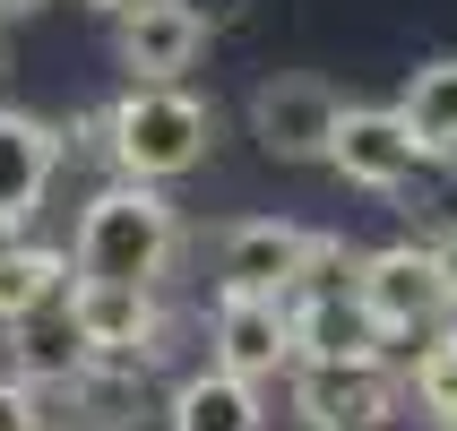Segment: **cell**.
<instances>
[{
  "instance_id": "obj_9",
  "label": "cell",
  "mask_w": 457,
  "mask_h": 431,
  "mask_svg": "<svg viewBox=\"0 0 457 431\" xmlns=\"http://www.w3.org/2000/svg\"><path fill=\"white\" fill-rule=\"evenodd\" d=\"M328 164L354 181V190H406L432 155H423V138L406 129V112H397V104H345Z\"/></svg>"
},
{
  "instance_id": "obj_17",
  "label": "cell",
  "mask_w": 457,
  "mask_h": 431,
  "mask_svg": "<svg viewBox=\"0 0 457 431\" xmlns=\"http://www.w3.org/2000/svg\"><path fill=\"white\" fill-rule=\"evenodd\" d=\"M181 9H190V18H199L207 35H216V26H233L242 9H251V0H181Z\"/></svg>"
},
{
  "instance_id": "obj_2",
  "label": "cell",
  "mask_w": 457,
  "mask_h": 431,
  "mask_svg": "<svg viewBox=\"0 0 457 431\" xmlns=\"http://www.w3.org/2000/svg\"><path fill=\"white\" fill-rule=\"evenodd\" d=\"M181 251V216L155 181H104L96 199L78 207V242L70 268L96 285H155Z\"/></svg>"
},
{
  "instance_id": "obj_14",
  "label": "cell",
  "mask_w": 457,
  "mask_h": 431,
  "mask_svg": "<svg viewBox=\"0 0 457 431\" xmlns=\"http://www.w3.org/2000/svg\"><path fill=\"white\" fill-rule=\"evenodd\" d=\"M397 112H406V129L423 138L432 164H457V52H440V61H423V70L406 78Z\"/></svg>"
},
{
  "instance_id": "obj_12",
  "label": "cell",
  "mask_w": 457,
  "mask_h": 431,
  "mask_svg": "<svg viewBox=\"0 0 457 431\" xmlns=\"http://www.w3.org/2000/svg\"><path fill=\"white\" fill-rule=\"evenodd\" d=\"M164 431H268V406H259V380L207 362L164 397Z\"/></svg>"
},
{
  "instance_id": "obj_5",
  "label": "cell",
  "mask_w": 457,
  "mask_h": 431,
  "mask_svg": "<svg viewBox=\"0 0 457 431\" xmlns=\"http://www.w3.org/2000/svg\"><path fill=\"white\" fill-rule=\"evenodd\" d=\"M337 121H345V95L311 70H277L251 87V138L277 164H328L337 147Z\"/></svg>"
},
{
  "instance_id": "obj_19",
  "label": "cell",
  "mask_w": 457,
  "mask_h": 431,
  "mask_svg": "<svg viewBox=\"0 0 457 431\" xmlns=\"http://www.w3.org/2000/svg\"><path fill=\"white\" fill-rule=\"evenodd\" d=\"M87 9H96V18H121V9H138V0H87Z\"/></svg>"
},
{
  "instance_id": "obj_1",
  "label": "cell",
  "mask_w": 457,
  "mask_h": 431,
  "mask_svg": "<svg viewBox=\"0 0 457 431\" xmlns=\"http://www.w3.org/2000/svg\"><path fill=\"white\" fill-rule=\"evenodd\" d=\"M96 147L112 155L121 181H181L199 173L207 147H216V112H207L181 78H129L121 95L96 112Z\"/></svg>"
},
{
  "instance_id": "obj_21",
  "label": "cell",
  "mask_w": 457,
  "mask_h": 431,
  "mask_svg": "<svg viewBox=\"0 0 457 431\" xmlns=\"http://www.w3.org/2000/svg\"><path fill=\"white\" fill-rule=\"evenodd\" d=\"M44 431H61V423H44Z\"/></svg>"
},
{
  "instance_id": "obj_13",
  "label": "cell",
  "mask_w": 457,
  "mask_h": 431,
  "mask_svg": "<svg viewBox=\"0 0 457 431\" xmlns=\"http://www.w3.org/2000/svg\"><path fill=\"white\" fill-rule=\"evenodd\" d=\"M70 277H78V268L61 251H44V242H9V233H0V328H26V319L61 311Z\"/></svg>"
},
{
  "instance_id": "obj_8",
  "label": "cell",
  "mask_w": 457,
  "mask_h": 431,
  "mask_svg": "<svg viewBox=\"0 0 457 431\" xmlns=\"http://www.w3.org/2000/svg\"><path fill=\"white\" fill-rule=\"evenodd\" d=\"M207 362H225L242 380L294 371V294H216V311H207Z\"/></svg>"
},
{
  "instance_id": "obj_4",
  "label": "cell",
  "mask_w": 457,
  "mask_h": 431,
  "mask_svg": "<svg viewBox=\"0 0 457 431\" xmlns=\"http://www.w3.org/2000/svg\"><path fill=\"white\" fill-rule=\"evenodd\" d=\"M285 397L303 431H388L406 406V380L388 362H294Z\"/></svg>"
},
{
  "instance_id": "obj_7",
  "label": "cell",
  "mask_w": 457,
  "mask_h": 431,
  "mask_svg": "<svg viewBox=\"0 0 457 431\" xmlns=\"http://www.w3.org/2000/svg\"><path fill=\"white\" fill-rule=\"evenodd\" d=\"M328 233L294 225V216H242L225 225L216 242V294H294L311 277V259H320Z\"/></svg>"
},
{
  "instance_id": "obj_3",
  "label": "cell",
  "mask_w": 457,
  "mask_h": 431,
  "mask_svg": "<svg viewBox=\"0 0 457 431\" xmlns=\"http://www.w3.org/2000/svg\"><path fill=\"white\" fill-rule=\"evenodd\" d=\"M354 294H362V311H371L388 336H432V328L457 319L432 242H380V251H362L354 259Z\"/></svg>"
},
{
  "instance_id": "obj_15",
  "label": "cell",
  "mask_w": 457,
  "mask_h": 431,
  "mask_svg": "<svg viewBox=\"0 0 457 431\" xmlns=\"http://www.w3.org/2000/svg\"><path fill=\"white\" fill-rule=\"evenodd\" d=\"M406 397L423 406V423H432V431H457V319H449V328H432L423 345H414Z\"/></svg>"
},
{
  "instance_id": "obj_11",
  "label": "cell",
  "mask_w": 457,
  "mask_h": 431,
  "mask_svg": "<svg viewBox=\"0 0 457 431\" xmlns=\"http://www.w3.org/2000/svg\"><path fill=\"white\" fill-rule=\"evenodd\" d=\"M199 44H207V26L181 0H138V9L112 18V52H121L129 78H181L199 61Z\"/></svg>"
},
{
  "instance_id": "obj_6",
  "label": "cell",
  "mask_w": 457,
  "mask_h": 431,
  "mask_svg": "<svg viewBox=\"0 0 457 431\" xmlns=\"http://www.w3.org/2000/svg\"><path fill=\"white\" fill-rule=\"evenodd\" d=\"M61 311H70L87 362H121V371H147V362H155V336H164L155 285H96V277H70Z\"/></svg>"
},
{
  "instance_id": "obj_16",
  "label": "cell",
  "mask_w": 457,
  "mask_h": 431,
  "mask_svg": "<svg viewBox=\"0 0 457 431\" xmlns=\"http://www.w3.org/2000/svg\"><path fill=\"white\" fill-rule=\"evenodd\" d=\"M0 431H44V388L26 371H0Z\"/></svg>"
},
{
  "instance_id": "obj_18",
  "label": "cell",
  "mask_w": 457,
  "mask_h": 431,
  "mask_svg": "<svg viewBox=\"0 0 457 431\" xmlns=\"http://www.w3.org/2000/svg\"><path fill=\"white\" fill-rule=\"evenodd\" d=\"M432 259H440V277H449V303H457V225L432 242Z\"/></svg>"
},
{
  "instance_id": "obj_20",
  "label": "cell",
  "mask_w": 457,
  "mask_h": 431,
  "mask_svg": "<svg viewBox=\"0 0 457 431\" xmlns=\"http://www.w3.org/2000/svg\"><path fill=\"white\" fill-rule=\"evenodd\" d=\"M26 9H44V0H0V18H26Z\"/></svg>"
},
{
  "instance_id": "obj_10",
  "label": "cell",
  "mask_w": 457,
  "mask_h": 431,
  "mask_svg": "<svg viewBox=\"0 0 457 431\" xmlns=\"http://www.w3.org/2000/svg\"><path fill=\"white\" fill-rule=\"evenodd\" d=\"M61 129L52 121H35V112H9L0 104V233H18L35 207H44V190H52V173H61Z\"/></svg>"
}]
</instances>
